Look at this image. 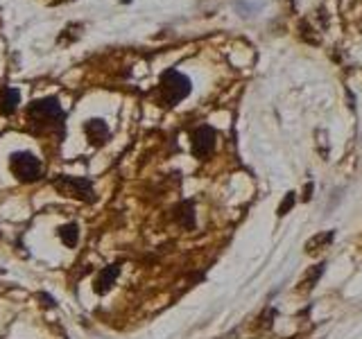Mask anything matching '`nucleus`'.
Instances as JSON below:
<instances>
[{
	"instance_id": "12",
	"label": "nucleus",
	"mask_w": 362,
	"mask_h": 339,
	"mask_svg": "<svg viewBox=\"0 0 362 339\" xmlns=\"http://www.w3.org/2000/svg\"><path fill=\"white\" fill-rule=\"evenodd\" d=\"M59 240L66 244V246H75L77 240H79V229H77V224H64L62 229H59Z\"/></svg>"
},
{
	"instance_id": "5",
	"label": "nucleus",
	"mask_w": 362,
	"mask_h": 339,
	"mask_svg": "<svg viewBox=\"0 0 362 339\" xmlns=\"http://www.w3.org/2000/svg\"><path fill=\"white\" fill-rule=\"evenodd\" d=\"M215 150V131L209 124H202L195 131H192V154H195L199 161L209 158Z\"/></svg>"
},
{
	"instance_id": "3",
	"label": "nucleus",
	"mask_w": 362,
	"mask_h": 339,
	"mask_svg": "<svg viewBox=\"0 0 362 339\" xmlns=\"http://www.w3.org/2000/svg\"><path fill=\"white\" fill-rule=\"evenodd\" d=\"M52 186L59 190L64 197H73V199H79V201H93L95 199L93 186H90V181L84 179V177L62 174V177H57L52 181Z\"/></svg>"
},
{
	"instance_id": "7",
	"label": "nucleus",
	"mask_w": 362,
	"mask_h": 339,
	"mask_svg": "<svg viewBox=\"0 0 362 339\" xmlns=\"http://www.w3.org/2000/svg\"><path fill=\"white\" fill-rule=\"evenodd\" d=\"M118 274H120V267H118V265H109V267H105V269H102L100 274H98L93 290H95L98 294H107V292L113 287V282H116Z\"/></svg>"
},
{
	"instance_id": "2",
	"label": "nucleus",
	"mask_w": 362,
	"mask_h": 339,
	"mask_svg": "<svg viewBox=\"0 0 362 339\" xmlns=\"http://www.w3.org/2000/svg\"><path fill=\"white\" fill-rule=\"evenodd\" d=\"M9 167L11 174H14L23 184H32V181L41 179L43 174V165L34 154L30 152H14L9 156Z\"/></svg>"
},
{
	"instance_id": "9",
	"label": "nucleus",
	"mask_w": 362,
	"mask_h": 339,
	"mask_svg": "<svg viewBox=\"0 0 362 339\" xmlns=\"http://www.w3.org/2000/svg\"><path fill=\"white\" fill-rule=\"evenodd\" d=\"M335 233L333 231H324V233H317L315 237H310L308 242H305V254H315V251H322L328 244L333 242Z\"/></svg>"
},
{
	"instance_id": "8",
	"label": "nucleus",
	"mask_w": 362,
	"mask_h": 339,
	"mask_svg": "<svg viewBox=\"0 0 362 339\" xmlns=\"http://www.w3.org/2000/svg\"><path fill=\"white\" fill-rule=\"evenodd\" d=\"M18 102H21V93L16 88L0 90V113H3V116H11V113L16 111Z\"/></svg>"
},
{
	"instance_id": "6",
	"label": "nucleus",
	"mask_w": 362,
	"mask_h": 339,
	"mask_svg": "<svg viewBox=\"0 0 362 339\" xmlns=\"http://www.w3.org/2000/svg\"><path fill=\"white\" fill-rule=\"evenodd\" d=\"M84 131H86V138L90 145H105L109 141V127L105 120L93 118V120H86L84 124Z\"/></svg>"
},
{
	"instance_id": "4",
	"label": "nucleus",
	"mask_w": 362,
	"mask_h": 339,
	"mask_svg": "<svg viewBox=\"0 0 362 339\" xmlns=\"http://www.w3.org/2000/svg\"><path fill=\"white\" fill-rule=\"evenodd\" d=\"M28 116L34 122H43V124H59L64 120V109L57 97H43L37 100L34 105H30Z\"/></svg>"
},
{
	"instance_id": "10",
	"label": "nucleus",
	"mask_w": 362,
	"mask_h": 339,
	"mask_svg": "<svg viewBox=\"0 0 362 339\" xmlns=\"http://www.w3.org/2000/svg\"><path fill=\"white\" fill-rule=\"evenodd\" d=\"M175 218L181 226H184V229H195V210H192L190 201L181 203V206L175 210Z\"/></svg>"
},
{
	"instance_id": "1",
	"label": "nucleus",
	"mask_w": 362,
	"mask_h": 339,
	"mask_svg": "<svg viewBox=\"0 0 362 339\" xmlns=\"http://www.w3.org/2000/svg\"><path fill=\"white\" fill-rule=\"evenodd\" d=\"M158 90H161V100L165 107H175L181 100H186L192 90L190 79L179 73V71H165L161 75V82H158Z\"/></svg>"
},
{
	"instance_id": "13",
	"label": "nucleus",
	"mask_w": 362,
	"mask_h": 339,
	"mask_svg": "<svg viewBox=\"0 0 362 339\" xmlns=\"http://www.w3.org/2000/svg\"><path fill=\"white\" fill-rule=\"evenodd\" d=\"M294 201H297V199H294V192H288L286 199H283V203L279 206V215H281V218H283V215H288V210L294 206Z\"/></svg>"
},
{
	"instance_id": "11",
	"label": "nucleus",
	"mask_w": 362,
	"mask_h": 339,
	"mask_svg": "<svg viewBox=\"0 0 362 339\" xmlns=\"http://www.w3.org/2000/svg\"><path fill=\"white\" fill-rule=\"evenodd\" d=\"M322 274H324V265H315V269H310L299 282V292H310L317 285V280L322 278Z\"/></svg>"
}]
</instances>
